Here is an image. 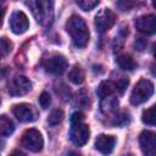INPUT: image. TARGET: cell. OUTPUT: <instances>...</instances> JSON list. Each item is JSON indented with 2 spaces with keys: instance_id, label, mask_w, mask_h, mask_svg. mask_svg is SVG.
<instances>
[{
  "instance_id": "obj_5",
  "label": "cell",
  "mask_w": 156,
  "mask_h": 156,
  "mask_svg": "<svg viewBox=\"0 0 156 156\" xmlns=\"http://www.w3.org/2000/svg\"><path fill=\"white\" fill-rule=\"evenodd\" d=\"M68 63H67V60L65 58V56L62 55H51L49 56L48 58L44 60L43 62V67L44 69L50 73V74H55V76H58V74H62L66 68H67Z\"/></svg>"
},
{
  "instance_id": "obj_24",
  "label": "cell",
  "mask_w": 156,
  "mask_h": 156,
  "mask_svg": "<svg viewBox=\"0 0 156 156\" xmlns=\"http://www.w3.org/2000/svg\"><path fill=\"white\" fill-rule=\"evenodd\" d=\"M128 84H129V80H128V78H121L118 82H117V84H116V87H117V90L122 94L124 90H126V88L128 87Z\"/></svg>"
},
{
  "instance_id": "obj_21",
  "label": "cell",
  "mask_w": 156,
  "mask_h": 156,
  "mask_svg": "<svg viewBox=\"0 0 156 156\" xmlns=\"http://www.w3.org/2000/svg\"><path fill=\"white\" fill-rule=\"evenodd\" d=\"M77 5L83 11H90L99 5V1H96V0L95 1L94 0H82V1H77Z\"/></svg>"
},
{
  "instance_id": "obj_11",
  "label": "cell",
  "mask_w": 156,
  "mask_h": 156,
  "mask_svg": "<svg viewBox=\"0 0 156 156\" xmlns=\"http://www.w3.org/2000/svg\"><path fill=\"white\" fill-rule=\"evenodd\" d=\"M135 27L144 34H152L156 30V17L155 15H144L135 21Z\"/></svg>"
},
{
  "instance_id": "obj_6",
  "label": "cell",
  "mask_w": 156,
  "mask_h": 156,
  "mask_svg": "<svg viewBox=\"0 0 156 156\" xmlns=\"http://www.w3.org/2000/svg\"><path fill=\"white\" fill-rule=\"evenodd\" d=\"M89 135H90V130H89V126L88 124H84L82 122L72 124L69 138H71V140H72V143L74 145L83 146L84 144L88 143Z\"/></svg>"
},
{
  "instance_id": "obj_8",
  "label": "cell",
  "mask_w": 156,
  "mask_h": 156,
  "mask_svg": "<svg viewBox=\"0 0 156 156\" xmlns=\"http://www.w3.org/2000/svg\"><path fill=\"white\" fill-rule=\"evenodd\" d=\"M115 21H116V15L112 12V10L102 9L95 16V27L100 33H102L108 30L115 24Z\"/></svg>"
},
{
  "instance_id": "obj_23",
  "label": "cell",
  "mask_w": 156,
  "mask_h": 156,
  "mask_svg": "<svg viewBox=\"0 0 156 156\" xmlns=\"http://www.w3.org/2000/svg\"><path fill=\"white\" fill-rule=\"evenodd\" d=\"M77 104L79 106H82V107H85V108L88 107V105H89V96L85 94L84 90H82L78 94V96H77Z\"/></svg>"
},
{
  "instance_id": "obj_7",
  "label": "cell",
  "mask_w": 156,
  "mask_h": 156,
  "mask_svg": "<svg viewBox=\"0 0 156 156\" xmlns=\"http://www.w3.org/2000/svg\"><path fill=\"white\" fill-rule=\"evenodd\" d=\"M7 89H9L10 95L21 96V95H26L32 89V83L26 77L17 76V77H15L10 80V83L7 85Z\"/></svg>"
},
{
  "instance_id": "obj_2",
  "label": "cell",
  "mask_w": 156,
  "mask_h": 156,
  "mask_svg": "<svg viewBox=\"0 0 156 156\" xmlns=\"http://www.w3.org/2000/svg\"><path fill=\"white\" fill-rule=\"evenodd\" d=\"M154 94V84L150 80L141 79L139 80L130 95V102L132 105H140L145 101H147L151 95Z\"/></svg>"
},
{
  "instance_id": "obj_16",
  "label": "cell",
  "mask_w": 156,
  "mask_h": 156,
  "mask_svg": "<svg viewBox=\"0 0 156 156\" xmlns=\"http://www.w3.org/2000/svg\"><path fill=\"white\" fill-rule=\"evenodd\" d=\"M15 130L13 122L5 115L0 116V135H10Z\"/></svg>"
},
{
  "instance_id": "obj_18",
  "label": "cell",
  "mask_w": 156,
  "mask_h": 156,
  "mask_svg": "<svg viewBox=\"0 0 156 156\" xmlns=\"http://www.w3.org/2000/svg\"><path fill=\"white\" fill-rule=\"evenodd\" d=\"M63 117H65L63 111L61 108H56L50 113V116L48 118V123L50 126H57L58 123H61L63 121Z\"/></svg>"
},
{
  "instance_id": "obj_33",
  "label": "cell",
  "mask_w": 156,
  "mask_h": 156,
  "mask_svg": "<svg viewBox=\"0 0 156 156\" xmlns=\"http://www.w3.org/2000/svg\"><path fill=\"white\" fill-rule=\"evenodd\" d=\"M0 102H1V99H0Z\"/></svg>"
},
{
  "instance_id": "obj_1",
  "label": "cell",
  "mask_w": 156,
  "mask_h": 156,
  "mask_svg": "<svg viewBox=\"0 0 156 156\" xmlns=\"http://www.w3.org/2000/svg\"><path fill=\"white\" fill-rule=\"evenodd\" d=\"M66 30L71 35L77 48H84L89 41V30L84 20L77 15H73L66 22Z\"/></svg>"
},
{
  "instance_id": "obj_4",
  "label": "cell",
  "mask_w": 156,
  "mask_h": 156,
  "mask_svg": "<svg viewBox=\"0 0 156 156\" xmlns=\"http://www.w3.org/2000/svg\"><path fill=\"white\" fill-rule=\"evenodd\" d=\"M22 145L33 152H39L43 149L44 140L39 130L27 129L22 135Z\"/></svg>"
},
{
  "instance_id": "obj_13",
  "label": "cell",
  "mask_w": 156,
  "mask_h": 156,
  "mask_svg": "<svg viewBox=\"0 0 156 156\" xmlns=\"http://www.w3.org/2000/svg\"><path fill=\"white\" fill-rule=\"evenodd\" d=\"M116 145V138L112 135L101 134L95 140V149L99 150L104 155H108L113 151V147Z\"/></svg>"
},
{
  "instance_id": "obj_3",
  "label": "cell",
  "mask_w": 156,
  "mask_h": 156,
  "mask_svg": "<svg viewBox=\"0 0 156 156\" xmlns=\"http://www.w3.org/2000/svg\"><path fill=\"white\" fill-rule=\"evenodd\" d=\"M52 2L51 1H30L28 6L32 7V12L34 13L37 21L41 24H45L50 21L52 16Z\"/></svg>"
},
{
  "instance_id": "obj_10",
  "label": "cell",
  "mask_w": 156,
  "mask_h": 156,
  "mask_svg": "<svg viewBox=\"0 0 156 156\" xmlns=\"http://www.w3.org/2000/svg\"><path fill=\"white\" fill-rule=\"evenodd\" d=\"M10 27L15 34L24 33L29 27L28 17L26 16V13L22 11H15L10 20Z\"/></svg>"
},
{
  "instance_id": "obj_20",
  "label": "cell",
  "mask_w": 156,
  "mask_h": 156,
  "mask_svg": "<svg viewBox=\"0 0 156 156\" xmlns=\"http://www.w3.org/2000/svg\"><path fill=\"white\" fill-rule=\"evenodd\" d=\"M11 48H12V44L10 43L9 39L0 38V58L4 57V56H6L11 51Z\"/></svg>"
},
{
  "instance_id": "obj_15",
  "label": "cell",
  "mask_w": 156,
  "mask_h": 156,
  "mask_svg": "<svg viewBox=\"0 0 156 156\" xmlns=\"http://www.w3.org/2000/svg\"><path fill=\"white\" fill-rule=\"evenodd\" d=\"M115 88H116V85H115L111 80H105V82H101L100 85L98 87V89H96V94H98L100 98L105 99V98L110 96V95L113 93Z\"/></svg>"
},
{
  "instance_id": "obj_14",
  "label": "cell",
  "mask_w": 156,
  "mask_h": 156,
  "mask_svg": "<svg viewBox=\"0 0 156 156\" xmlns=\"http://www.w3.org/2000/svg\"><path fill=\"white\" fill-rule=\"evenodd\" d=\"M116 62L117 65L119 66V68L124 69V71H133L135 67H136V62L134 61V58L128 55V54H123V55H119L117 58H116Z\"/></svg>"
},
{
  "instance_id": "obj_9",
  "label": "cell",
  "mask_w": 156,
  "mask_h": 156,
  "mask_svg": "<svg viewBox=\"0 0 156 156\" xmlns=\"http://www.w3.org/2000/svg\"><path fill=\"white\" fill-rule=\"evenodd\" d=\"M139 144L145 156H156V136L154 132L144 130L139 136Z\"/></svg>"
},
{
  "instance_id": "obj_28",
  "label": "cell",
  "mask_w": 156,
  "mask_h": 156,
  "mask_svg": "<svg viewBox=\"0 0 156 156\" xmlns=\"http://www.w3.org/2000/svg\"><path fill=\"white\" fill-rule=\"evenodd\" d=\"M135 48L139 50V51H141V50H144L145 49V46H146V41L143 39V38H138L136 40H135Z\"/></svg>"
},
{
  "instance_id": "obj_12",
  "label": "cell",
  "mask_w": 156,
  "mask_h": 156,
  "mask_svg": "<svg viewBox=\"0 0 156 156\" xmlns=\"http://www.w3.org/2000/svg\"><path fill=\"white\" fill-rule=\"evenodd\" d=\"M15 117L21 122H33L35 119V112L33 107L28 104L15 105L12 108Z\"/></svg>"
},
{
  "instance_id": "obj_30",
  "label": "cell",
  "mask_w": 156,
  "mask_h": 156,
  "mask_svg": "<svg viewBox=\"0 0 156 156\" xmlns=\"http://www.w3.org/2000/svg\"><path fill=\"white\" fill-rule=\"evenodd\" d=\"M10 156H26L23 152H21L20 150H13L12 152H11V155Z\"/></svg>"
},
{
  "instance_id": "obj_17",
  "label": "cell",
  "mask_w": 156,
  "mask_h": 156,
  "mask_svg": "<svg viewBox=\"0 0 156 156\" xmlns=\"http://www.w3.org/2000/svg\"><path fill=\"white\" fill-rule=\"evenodd\" d=\"M68 79L73 83V84H82L84 82V72L79 66H74L69 73H68Z\"/></svg>"
},
{
  "instance_id": "obj_32",
  "label": "cell",
  "mask_w": 156,
  "mask_h": 156,
  "mask_svg": "<svg viewBox=\"0 0 156 156\" xmlns=\"http://www.w3.org/2000/svg\"><path fill=\"white\" fill-rule=\"evenodd\" d=\"M2 145H4V143L0 140V150H1V147H2Z\"/></svg>"
},
{
  "instance_id": "obj_27",
  "label": "cell",
  "mask_w": 156,
  "mask_h": 156,
  "mask_svg": "<svg viewBox=\"0 0 156 156\" xmlns=\"http://www.w3.org/2000/svg\"><path fill=\"white\" fill-rule=\"evenodd\" d=\"M83 121V113L82 112H74L71 117V123L74 124V123H80Z\"/></svg>"
},
{
  "instance_id": "obj_31",
  "label": "cell",
  "mask_w": 156,
  "mask_h": 156,
  "mask_svg": "<svg viewBox=\"0 0 156 156\" xmlns=\"http://www.w3.org/2000/svg\"><path fill=\"white\" fill-rule=\"evenodd\" d=\"M66 156H80L78 152H74V151H71V152H68Z\"/></svg>"
},
{
  "instance_id": "obj_29",
  "label": "cell",
  "mask_w": 156,
  "mask_h": 156,
  "mask_svg": "<svg viewBox=\"0 0 156 156\" xmlns=\"http://www.w3.org/2000/svg\"><path fill=\"white\" fill-rule=\"evenodd\" d=\"M4 16H5V7L0 5V27L2 26V21H4Z\"/></svg>"
},
{
  "instance_id": "obj_25",
  "label": "cell",
  "mask_w": 156,
  "mask_h": 156,
  "mask_svg": "<svg viewBox=\"0 0 156 156\" xmlns=\"http://www.w3.org/2000/svg\"><path fill=\"white\" fill-rule=\"evenodd\" d=\"M128 115H126V113H122V115H119L118 117H116L115 118V121H113V124L115 126H121V124H124V123H127L128 122Z\"/></svg>"
},
{
  "instance_id": "obj_22",
  "label": "cell",
  "mask_w": 156,
  "mask_h": 156,
  "mask_svg": "<svg viewBox=\"0 0 156 156\" xmlns=\"http://www.w3.org/2000/svg\"><path fill=\"white\" fill-rule=\"evenodd\" d=\"M50 102H51V98H50L49 93L43 91V93L40 94V96H39V104H40L41 108H44V110L48 108L49 105H50Z\"/></svg>"
},
{
  "instance_id": "obj_26",
  "label": "cell",
  "mask_w": 156,
  "mask_h": 156,
  "mask_svg": "<svg viewBox=\"0 0 156 156\" xmlns=\"http://www.w3.org/2000/svg\"><path fill=\"white\" fill-rule=\"evenodd\" d=\"M134 5V2H130V1H121V2H117V6L122 10V11H129V9Z\"/></svg>"
},
{
  "instance_id": "obj_19",
  "label": "cell",
  "mask_w": 156,
  "mask_h": 156,
  "mask_svg": "<svg viewBox=\"0 0 156 156\" xmlns=\"http://www.w3.org/2000/svg\"><path fill=\"white\" fill-rule=\"evenodd\" d=\"M141 119L145 124L147 126H154L155 124V106H151L149 107L147 110H145L143 112V116H141Z\"/></svg>"
}]
</instances>
